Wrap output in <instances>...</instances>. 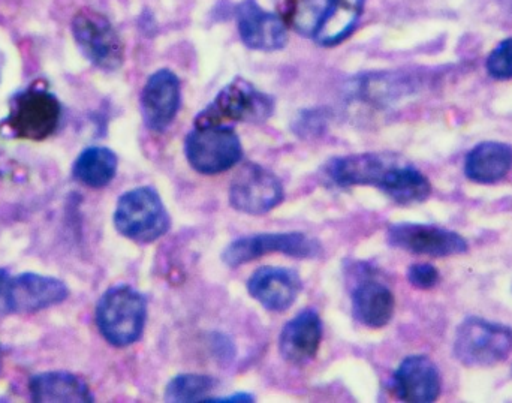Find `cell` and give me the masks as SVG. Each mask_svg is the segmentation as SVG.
<instances>
[{"mask_svg":"<svg viewBox=\"0 0 512 403\" xmlns=\"http://www.w3.org/2000/svg\"><path fill=\"white\" fill-rule=\"evenodd\" d=\"M96 326L102 338L116 348L135 344L143 336L147 302L129 285H116L105 291L96 306Z\"/></svg>","mask_w":512,"mask_h":403,"instance_id":"cell-1","label":"cell"},{"mask_svg":"<svg viewBox=\"0 0 512 403\" xmlns=\"http://www.w3.org/2000/svg\"><path fill=\"white\" fill-rule=\"evenodd\" d=\"M273 110L271 96L256 89L245 78L237 77L195 117V128L228 126L230 123H262L270 119Z\"/></svg>","mask_w":512,"mask_h":403,"instance_id":"cell-2","label":"cell"},{"mask_svg":"<svg viewBox=\"0 0 512 403\" xmlns=\"http://www.w3.org/2000/svg\"><path fill=\"white\" fill-rule=\"evenodd\" d=\"M114 227L126 239L147 245L168 233L171 218L158 192L141 186L125 192L117 201Z\"/></svg>","mask_w":512,"mask_h":403,"instance_id":"cell-3","label":"cell"},{"mask_svg":"<svg viewBox=\"0 0 512 403\" xmlns=\"http://www.w3.org/2000/svg\"><path fill=\"white\" fill-rule=\"evenodd\" d=\"M453 353L466 368H493L512 354V329L484 318H466L457 327Z\"/></svg>","mask_w":512,"mask_h":403,"instance_id":"cell-4","label":"cell"},{"mask_svg":"<svg viewBox=\"0 0 512 403\" xmlns=\"http://www.w3.org/2000/svg\"><path fill=\"white\" fill-rule=\"evenodd\" d=\"M65 282L38 273L11 275L0 269V315L36 314L68 299Z\"/></svg>","mask_w":512,"mask_h":403,"instance_id":"cell-5","label":"cell"},{"mask_svg":"<svg viewBox=\"0 0 512 403\" xmlns=\"http://www.w3.org/2000/svg\"><path fill=\"white\" fill-rule=\"evenodd\" d=\"M60 116L62 110L56 96L47 89L33 86L11 99L3 128L14 138L42 141L57 131Z\"/></svg>","mask_w":512,"mask_h":403,"instance_id":"cell-6","label":"cell"},{"mask_svg":"<svg viewBox=\"0 0 512 403\" xmlns=\"http://www.w3.org/2000/svg\"><path fill=\"white\" fill-rule=\"evenodd\" d=\"M71 30L81 53L102 71H117L125 62V44L101 12L80 9L72 18Z\"/></svg>","mask_w":512,"mask_h":403,"instance_id":"cell-7","label":"cell"},{"mask_svg":"<svg viewBox=\"0 0 512 403\" xmlns=\"http://www.w3.org/2000/svg\"><path fill=\"white\" fill-rule=\"evenodd\" d=\"M185 155L197 173L215 176L242 161V141L231 126L195 128L186 137Z\"/></svg>","mask_w":512,"mask_h":403,"instance_id":"cell-8","label":"cell"},{"mask_svg":"<svg viewBox=\"0 0 512 403\" xmlns=\"http://www.w3.org/2000/svg\"><path fill=\"white\" fill-rule=\"evenodd\" d=\"M283 254L292 258H316L322 254L321 243L304 233H264L240 237L222 252V261L227 266L240 267L258 260L264 255Z\"/></svg>","mask_w":512,"mask_h":403,"instance_id":"cell-9","label":"cell"},{"mask_svg":"<svg viewBox=\"0 0 512 403\" xmlns=\"http://www.w3.org/2000/svg\"><path fill=\"white\" fill-rule=\"evenodd\" d=\"M282 182L276 174L258 164H246L230 186V204L245 215H265L282 204Z\"/></svg>","mask_w":512,"mask_h":403,"instance_id":"cell-10","label":"cell"},{"mask_svg":"<svg viewBox=\"0 0 512 403\" xmlns=\"http://www.w3.org/2000/svg\"><path fill=\"white\" fill-rule=\"evenodd\" d=\"M387 239L394 248L433 258L453 257L469 251L465 237L435 225L394 224L388 228Z\"/></svg>","mask_w":512,"mask_h":403,"instance_id":"cell-11","label":"cell"},{"mask_svg":"<svg viewBox=\"0 0 512 403\" xmlns=\"http://www.w3.org/2000/svg\"><path fill=\"white\" fill-rule=\"evenodd\" d=\"M399 158L385 153H360L331 159L322 168V174L330 185L337 188L351 186H379L384 182L390 168Z\"/></svg>","mask_w":512,"mask_h":403,"instance_id":"cell-12","label":"cell"},{"mask_svg":"<svg viewBox=\"0 0 512 403\" xmlns=\"http://www.w3.org/2000/svg\"><path fill=\"white\" fill-rule=\"evenodd\" d=\"M182 104L179 77L170 69L150 75L141 93V111L150 131L162 132L174 122Z\"/></svg>","mask_w":512,"mask_h":403,"instance_id":"cell-13","label":"cell"},{"mask_svg":"<svg viewBox=\"0 0 512 403\" xmlns=\"http://www.w3.org/2000/svg\"><path fill=\"white\" fill-rule=\"evenodd\" d=\"M236 17L240 38L251 50H282L288 42L285 23L279 15L265 11L258 0H242L237 5Z\"/></svg>","mask_w":512,"mask_h":403,"instance_id":"cell-14","label":"cell"},{"mask_svg":"<svg viewBox=\"0 0 512 403\" xmlns=\"http://www.w3.org/2000/svg\"><path fill=\"white\" fill-rule=\"evenodd\" d=\"M303 290V282L295 270L286 267H261L248 282L252 299L270 312L292 308Z\"/></svg>","mask_w":512,"mask_h":403,"instance_id":"cell-15","label":"cell"},{"mask_svg":"<svg viewBox=\"0 0 512 403\" xmlns=\"http://www.w3.org/2000/svg\"><path fill=\"white\" fill-rule=\"evenodd\" d=\"M394 395L403 402L430 403L441 396L438 366L426 356L406 357L393 375Z\"/></svg>","mask_w":512,"mask_h":403,"instance_id":"cell-16","label":"cell"},{"mask_svg":"<svg viewBox=\"0 0 512 403\" xmlns=\"http://www.w3.org/2000/svg\"><path fill=\"white\" fill-rule=\"evenodd\" d=\"M322 341V321L318 311L309 308L298 312L285 324L279 336V353L292 365H306L318 354Z\"/></svg>","mask_w":512,"mask_h":403,"instance_id":"cell-17","label":"cell"},{"mask_svg":"<svg viewBox=\"0 0 512 403\" xmlns=\"http://www.w3.org/2000/svg\"><path fill=\"white\" fill-rule=\"evenodd\" d=\"M352 314L369 329H382L390 323L396 299L390 288L372 278L360 279L352 288Z\"/></svg>","mask_w":512,"mask_h":403,"instance_id":"cell-18","label":"cell"},{"mask_svg":"<svg viewBox=\"0 0 512 403\" xmlns=\"http://www.w3.org/2000/svg\"><path fill=\"white\" fill-rule=\"evenodd\" d=\"M33 402L38 403H90L95 401L89 386L77 375L69 372H42L29 381Z\"/></svg>","mask_w":512,"mask_h":403,"instance_id":"cell-19","label":"cell"},{"mask_svg":"<svg viewBox=\"0 0 512 403\" xmlns=\"http://www.w3.org/2000/svg\"><path fill=\"white\" fill-rule=\"evenodd\" d=\"M512 170V147L499 141L477 144L466 156L465 174L469 180L489 185L508 176Z\"/></svg>","mask_w":512,"mask_h":403,"instance_id":"cell-20","label":"cell"},{"mask_svg":"<svg viewBox=\"0 0 512 403\" xmlns=\"http://www.w3.org/2000/svg\"><path fill=\"white\" fill-rule=\"evenodd\" d=\"M366 0H330L313 39L322 47H334L345 41L357 26Z\"/></svg>","mask_w":512,"mask_h":403,"instance_id":"cell-21","label":"cell"},{"mask_svg":"<svg viewBox=\"0 0 512 403\" xmlns=\"http://www.w3.org/2000/svg\"><path fill=\"white\" fill-rule=\"evenodd\" d=\"M379 189L400 206L423 203L432 194L429 179L420 170L400 159L390 168Z\"/></svg>","mask_w":512,"mask_h":403,"instance_id":"cell-22","label":"cell"},{"mask_svg":"<svg viewBox=\"0 0 512 403\" xmlns=\"http://www.w3.org/2000/svg\"><path fill=\"white\" fill-rule=\"evenodd\" d=\"M117 167L119 159L113 150L102 146L87 147L74 162L72 176L81 185L101 189L113 182Z\"/></svg>","mask_w":512,"mask_h":403,"instance_id":"cell-23","label":"cell"},{"mask_svg":"<svg viewBox=\"0 0 512 403\" xmlns=\"http://www.w3.org/2000/svg\"><path fill=\"white\" fill-rule=\"evenodd\" d=\"M216 389L215 378L209 375L183 374L168 383L165 401L174 403L206 402Z\"/></svg>","mask_w":512,"mask_h":403,"instance_id":"cell-24","label":"cell"},{"mask_svg":"<svg viewBox=\"0 0 512 403\" xmlns=\"http://www.w3.org/2000/svg\"><path fill=\"white\" fill-rule=\"evenodd\" d=\"M486 68L495 80H512V36L496 45L487 57Z\"/></svg>","mask_w":512,"mask_h":403,"instance_id":"cell-25","label":"cell"},{"mask_svg":"<svg viewBox=\"0 0 512 403\" xmlns=\"http://www.w3.org/2000/svg\"><path fill=\"white\" fill-rule=\"evenodd\" d=\"M408 281L418 290H432L441 281V273L432 264H412L408 269Z\"/></svg>","mask_w":512,"mask_h":403,"instance_id":"cell-26","label":"cell"},{"mask_svg":"<svg viewBox=\"0 0 512 403\" xmlns=\"http://www.w3.org/2000/svg\"><path fill=\"white\" fill-rule=\"evenodd\" d=\"M254 396L248 395V393H239V395L228 396V398L219 399H207L206 402H254Z\"/></svg>","mask_w":512,"mask_h":403,"instance_id":"cell-27","label":"cell"},{"mask_svg":"<svg viewBox=\"0 0 512 403\" xmlns=\"http://www.w3.org/2000/svg\"><path fill=\"white\" fill-rule=\"evenodd\" d=\"M2 362H3V353H2V348H0V369H2Z\"/></svg>","mask_w":512,"mask_h":403,"instance_id":"cell-28","label":"cell"},{"mask_svg":"<svg viewBox=\"0 0 512 403\" xmlns=\"http://www.w3.org/2000/svg\"><path fill=\"white\" fill-rule=\"evenodd\" d=\"M511 6H512V0H510Z\"/></svg>","mask_w":512,"mask_h":403,"instance_id":"cell-29","label":"cell"}]
</instances>
